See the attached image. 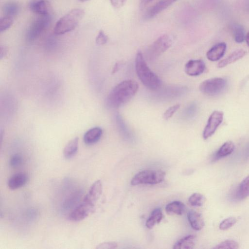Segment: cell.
Here are the masks:
<instances>
[{
  "label": "cell",
  "mask_w": 249,
  "mask_h": 249,
  "mask_svg": "<svg viewBox=\"0 0 249 249\" xmlns=\"http://www.w3.org/2000/svg\"><path fill=\"white\" fill-rule=\"evenodd\" d=\"M138 83L132 80H124L115 86L109 93L106 100L107 106L117 108L127 103L137 93Z\"/></svg>",
  "instance_id": "1"
},
{
  "label": "cell",
  "mask_w": 249,
  "mask_h": 249,
  "mask_svg": "<svg viewBox=\"0 0 249 249\" xmlns=\"http://www.w3.org/2000/svg\"><path fill=\"white\" fill-rule=\"evenodd\" d=\"M135 66L138 77L146 87L156 90L160 87V79L147 66L142 53L140 51L136 54Z\"/></svg>",
  "instance_id": "2"
},
{
  "label": "cell",
  "mask_w": 249,
  "mask_h": 249,
  "mask_svg": "<svg viewBox=\"0 0 249 249\" xmlns=\"http://www.w3.org/2000/svg\"><path fill=\"white\" fill-rule=\"evenodd\" d=\"M85 14V11L81 8L71 10L62 17L56 23L54 33L61 35L74 30L81 20Z\"/></svg>",
  "instance_id": "3"
},
{
  "label": "cell",
  "mask_w": 249,
  "mask_h": 249,
  "mask_svg": "<svg viewBox=\"0 0 249 249\" xmlns=\"http://www.w3.org/2000/svg\"><path fill=\"white\" fill-rule=\"evenodd\" d=\"M165 173L160 170H146L136 174L131 180L132 185L156 184L162 182Z\"/></svg>",
  "instance_id": "4"
},
{
  "label": "cell",
  "mask_w": 249,
  "mask_h": 249,
  "mask_svg": "<svg viewBox=\"0 0 249 249\" xmlns=\"http://www.w3.org/2000/svg\"><path fill=\"white\" fill-rule=\"evenodd\" d=\"M51 19V15L40 16L30 25L26 34L27 41L32 42L37 39L49 26Z\"/></svg>",
  "instance_id": "5"
},
{
  "label": "cell",
  "mask_w": 249,
  "mask_h": 249,
  "mask_svg": "<svg viewBox=\"0 0 249 249\" xmlns=\"http://www.w3.org/2000/svg\"><path fill=\"white\" fill-rule=\"evenodd\" d=\"M227 85V81L223 78H213L203 81L199 85V89L203 94L215 96L220 94Z\"/></svg>",
  "instance_id": "6"
},
{
  "label": "cell",
  "mask_w": 249,
  "mask_h": 249,
  "mask_svg": "<svg viewBox=\"0 0 249 249\" xmlns=\"http://www.w3.org/2000/svg\"><path fill=\"white\" fill-rule=\"evenodd\" d=\"M172 40L167 35L160 36L151 44L148 49L147 53L150 59H155L168 50L172 45Z\"/></svg>",
  "instance_id": "7"
},
{
  "label": "cell",
  "mask_w": 249,
  "mask_h": 249,
  "mask_svg": "<svg viewBox=\"0 0 249 249\" xmlns=\"http://www.w3.org/2000/svg\"><path fill=\"white\" fill-rule=\"evenodd\" d=\"M95 204L83 200L82 202L74 208L70 213L69 218L74 221H81L87 216L92 212Z\"/></svg>",
  "instance_id": "8"
},
{
  "label": "cell",
  "mask_w": 249,
  "mask_h": 249,
  "mask_svg": "<svg viewBox=\"0 0 249 249\" xmlns=\"http://www.w3.org/2000/svg\"><path fill=\"white\" fill-rule=\"evenodd\" d=\"M223 119V113L221 111H214L211 114L203 132L204 139H208L214 133L222 123Z\"/></svg>",
  "instance_id": "9"
},
{
  "label": "cell",
  "mask_w": 249,
  "mask_h": 249,
  "mask_svg": "<svg viewBox=\"0 0 249 249\" xmlns=\"http://www.w3.org/2000/svg\"><path fill=\"white\" fill-rule=\"evenodd\" d=\"M29 7L32 12L39 16L50 15L52 10L51 4L47 0H32Z\"/></svg>",
  "instance_id": "10"
},
{
  "label": "cell",
  "mask_w": 249,
  "mask_h": 249,
  "mask_svg": "<svg viewBox=\"0 0 249 249\" xmlns=\"http://www.w3.org/2000/svg\"><path fill=\"white\" fill-rule=\"evenodd\" d=\"M205 68V63L202 60H190L185 65V71L190 76H198L204 71Z\"/></svg>",
  "instance_id": "11"
},
{
  "label": "cell",
  "mask_w": 249,
  "mask_h": 249,
  "mask_svg": "<svg viewBox=\"0 0 249 249\" xmlns=\"http://www.w3.org/2000/svg\"><path fill=\"white\" fill-rule=\"evenodd\" d=\"M102 190V182L100 180H97L90 187L88 193L85 196L83 199L95 204L100 197Z\"/></svg>",
  "instance_id": "12"
},
{
  "label": "cell",
  "mask_w": 249,
  "mask_h": 249,
  "mask_svg": "<svg viewBox=\"0 0 249 249\" xmlns=\"http://www.w3.org/2000/svg\"><path fill=\"white\" fill-rule=\"evenodd\" d=\"M226 48L227 45L225 42H220L214 45L207 52V58L212 61L219 60L224 55Z\"/></svg>",
  "instance_id": "13"
},
{
  "label": "cell",
  "mask_w": 249,
  "mask_h": 249,
  "mask_svg": "<svg viewBox=\"0 0 249 249\" xmlns=\"http://www.w3.org/2000/svg\"><path fill=\"white\" fill-rule=\"evenodd\" d=\"M28 180V177L26 173H16L9 178L8 186L11 190H16L24 186Z\"/></svg>",
  "instance_id": "14"
},
{
  "label": "cell",
  "mask_w": 249,
  "mask_h": 249,
  "mask_svg": "<svg viewBox=\"0 0 249 249\" xmlns=\"http://www.w3.org/2000/svg\"><path fill=\"white\" fill-rule=\"evenodd\" d=\"M189 222L193 229L196 231L201 230L205 223L201 214L194 210H190L187 213Z\"/></svg>",
  "instance_id": "15"
},
{
  "label": "cell",
  "mask_w": 249,
  "mask_h": 249,
  "mask_svg": "<svg viewBox=\"0 0 249 249\" xmlns=\"http://www.w3.org/2000/svg\"><path fill=\"white\" fill-rule=\"evenodd\" d=\"M103 133L102 129L99 127H95L88 130L84 134L83 140L88 145H91L97 142L100 139Z\"/></svg>",
  "instance_id": "16"
},
{
  "label": "cell",
  "mask_w": 249,
  "mask_h": 249,
  "mask_svg": "<svg viewBox=\"0 0 249 249\" xmlns=\"http://www.w3.org/2000/svg\"><path fill=\"white\" fill-rule=\"evenodd\" d=\"M172 3L169 0H161L150 8H149L145 14V18L149 19L156 16L163 10L169 6Z\"/></svg>",
  "instance_id": "17"
},
{
  "label": "cell",
  "mask_w": 249,
  "mask_h": 249,
  "mask_svg": "<svg viewBox=\"0 0 249 249\" xmlns=\"http://www.w3.org/2000/svg\"><path fill=\"white\" fill-rule=\"evenodd\" d=\"M78 138L75 137L67 143L63 150L65 159H71L76 155L78 149Z\"/></svg>",
  "instance_id": "18"
},
{
  "label": "cell",
  "mask_w": 249,
  "mask_h": 249,
  "mask_svg": "<svg viewBox=\"0 0 249 249\" xmlns=\"http://www.w3.org/2000/svg\"><path fill=\"white\" fill-rule=\"evenodd\" d=\"M246 54V52L243 49L235 51L225 58L221 60L218 64V68H223L231 63L242 58Z\"/></svg>",
  "instance_id": "19"
},
{
  "label": "cell",
  "mask_w": 249,
  "mask_h": 249,
  "mask_svg": "<svg viewBox=\"0 0 249 249\" xmlns=\"http://www.w3.org/2000/svg\"><path fill=\"white\" fill-rule=\"evenodd\" d=\"M196 236L189 235L180 239L174 245V249H192L195 246Z\"/></svg>",
  "instance_id": "20"
},
{
  "label": "cell",
  "mask_w": 249,
  "mask_h": 249,
  "mask_svg": "<svg viewBox=\"0 0 249 249\" xmlns=\"http://www.w3.org/2000/svg\"><path fill=\"white\" fill-rule=\"evenodd\" d=\"M165 210L169 214L182 215L185 212L186 207L182 202L174 201L166 205Z\"/></svg>",
  "instance_id": "21"
},
{
  "label": "cell",
  "mask_w": 249,
  "mask_h": 249,
  "mask_svg": "<svg viewBox=\"0 0 249 249\" xmlns=\"http://www.w3.org/2000/svg\"><path fill=\"white\" fill-rule=\"evenodd\" d=\"M234 144L231 141L225 142L215 155L214 159L218 160L230 155L234 150Z\"/></svg>",
  "instance_id": "22"
},
{
  "label": "cell",
  "mask_w": 249,
  "mask_h": 249,
  "mask_svg": "<svg viewBox=\"0 0 249 249\" xmlns=\"http://www.w3.org/2000/svg\"><path fill=\"white\" fill-rule=\"evenodd\" d=\"M162 218V213L160 208L154 209L146 220L145 225L149 229H152L155 224L159 223Z\"/></svg>",
  "instance_id": "23"
},
{
  "label": "cell",
  "mask_w": 249,
  "mask_h": 249,
  "mask_svg": "<svg viewBox=\"0 0 249 249\" xmlns=\"http://www.w3.org/2000/svg\"><path fill=\"white\" fill-rule=\"evenodd\" d=\"M2 11L4 16L13 17L18 13L19 5L16 1H9L3 4Z\"/></svg>",
  "instance_id": "24"
},
{
  "label": "cell",
  "mask_w": 249,
  "mask_h": 249,
  "mask_svg": "<svg viewBox=\"0 0 249 249\" xmlns=\"http://www.w3.org/2000/svg\"><path fill=\"white\" fill-rule=\"evenodd\" d=\"M249 196V175L246 177L240 184L236 193L239 199H243Z\"/></svg>",
  "instance_id": "25"
},
{
  "label": "cell",
  "mask_w": 249,
  "mask_h": 249,
  "mask_svg": "<svg viewBox=\"0 0 249 249\" xmlns=\"http://www.w3.org/2000/svg\"><path fill=\"white\" fill-rule=\"evenodd\" d=\"M232 33L234 39L238 43H242L246 39L245 29L239 24H234L233 25Z\"/></svg>",
  "instance_id": "26"
},
{
  "label": "cell",
  "mask_w": 249,
  "mask_h": 249,
  "mask_svg": "<svg viewBox=\"0 0 249 249\" xmlns=\"http://www.w3.org/2000/svg\"><path fill=\"white\" fill-rule=\"evenodd\" d=\"M206 200L205 197L201 194L195 193L189 198V203L193 206L200 207L203 205Z\"/></svg>",
  "instance_id": "27"
},
{
  "label": "cell",
  "mask_w": 249,
  "mask_h": 249,
  "mask_svg": "<svg viewBox=\"0 0 249 249\" xmlns=\"http://www.w3.org/2000/svg\"><path fill=\"white\" fill-rule=\"evenodd\" d=\"M13 17L4 16L0 19V32H3L8 29L13 25Z\"/></svg>",
  "instance_id": "28"
},
{
  "label": "cell",
  "mask_w": 249,
  "mask_h": 249,
  "mask_svg": "<svg viewBox=\"0 0 249 249\" xmlns=\"http://www.w3.org/2000/svg\"><path fill=\"white\" fill-rule=\"evenodd\" d=\"M216 249H236L239 248V245L237 242L232 240H226L219 243L213 248Z\"/></svg>",
  "instance_id": "29"
},
{
  "label": "cell",
  "mask_w": 249,
  "mask_h": 249,
  "mask_svg": "<svg viewBox=\"0 0 249 249\" xmlns=\"http://www.w3.org/2000/svg\"><path fill=\"white\" fill-rule=\"evenodd\" d=\"M236 221V218L233 216L226 218L220 223L219 229L221 230H227L233 226Z\"/></svg>",
  "instance_id": "30"
},
{
  "label": "cell",
  "mask_w": 249,
  "mask_h": 249,
  "mask_svg": "<svg viewBox=\"0 0 249 249\" xmlns=\"http://www.w3.org/2000/svg\"><path fill=\"white\" fill-rule=\"evenodd\" d=\"M22 161V156L18 154H16L11 156L9 160V164L12 167L15 168L20 166Z\"/></svg>",
  "instance_id": "31"
},
{
  "label": "cell",
  "mask_w": 249,
  "mask_h": 249,
  "mask_svg": "<svg viewBox=\"0 0 249 249\" xmlns=\"http://www.w3.org/2000/svg\"><path fill=\"white\" fill-rule=\"evenodd\" d=\"M180 105L176 104L169 107L166 110L163 114V118L165 120H167L171 118L174 113L179 108Z\"/></svg>",
  "instance_id": "32"
},
{
  "label": "cell",
  "mask_w": 249,
  "mask_h": 249,
  "mask_svg": "<svg viewBox=\"0 0 249 249\" xmlns=\"http://www.w3.org/2000/svg\"><path fill=\"white\" fill-rule=\"evenodd\" d=\"M108 40V37L103 30H100L96 36L95 41L97 44L103 45Z\"/></svg>",
  "instance_id": "33"
},
{
  "label": "cell",
  "mask_w": 249,
  "mask_h": 249,
  "mask_svg": "<svg viewBox=\"0 0 249 249\" xmlns=\"http://www.w3.org/2000/svg\"><path fill=\"white\" fill-rule=\"evenodd\" d=\"M118 245L115 242H106L102 243L96 247L97 249H113L117 248Z\"/></svg>",
  "instance_id": "34"
},
{
  "label": "cell",
  "mask_w": 249,
  "mask_h": 249,
  "mask_svg": "<svg viewBox=\"0 0 249 249\" xmlns=\"http://www.w3.org/2000/svg\"><path fill=\"white\" fill-rule=\"evenodd\" d=\"M126 0H110L111 4L116 8H120L123 6Z\"/></svg>",
  "instance_id": "35"
},
{
  "label": "cell",
  "mask_w": 249,
  "mask_h": 249,
  "mask_svg": "<svg viewBox=\"0 0 249 249\" xmlns=\"http://www.w3.org/2000/svg\"><path fill=\"white\" fill-rule=\"evenodd\" d=\"M7 53V49L5 46L0 47V57L4 56Z\"/></svg>",
  "instance_id": "36"
},
{
  "label": "cell",
  "mask_w": 249,
  "mask_h": 249,
  "mask_svg": "<svg viewBox=\"0 0 249 249\" xmlns=\"http://www.w3.org/2000/svg\"><path fill=\"white\" fill-rule=\"evenodd\" d=\"M152 0H141V5L142 7H143L147 5Z\"/></svg>",
  "instance_id": "37"
},
{
  "label": "cell",
  "mask_w": 249,
  "mask_h": 249,
  "mask_svg": "<svg viewBox=\"0 0 249 249\" xmlns=\"http://www.w3.org/2000/svg\"><path fill=\"white\" fill-rule=\"evenodd\" d=\"M246 41L248 46L249 47V32L247 33L246 36Z\"/></svg>",
  "instance_id": "38"
},
{
  "label": "cell",
  "mask_w": 249,
  "mask_h": 249,
  "mask_svg": "<svg viewBox=\"0 0 249 249\" xmlns=\"http://www.w3.org/2000/svg\"><path fill=\"white\" fill-rule=\"evenodd\" d=\"M245 156L246 157H249V144L246 149V152H245Z\"/></svg>",
  "instance_id": "39"
},
{
  "label": "cell",
  "mask_w": 249,
  "mask_h": 249,
  "mask_svg": "<svg viewBox=\"0 0 249 249\" xmlns=\"http://www.w3.org/2000/svg\"><path fill=\"white\" fill-rule=\"evenodd\" d=\"M79 1H81V2H86V1H87L89 0H78Z\"/></svg>",
  "instance_id": "40"
},
{
  "label": "cell",
  "mask_w": 249,
  "mask_h": 249,
  "mask_svg": "<svg viewBox=\"0 0 249 249\" xmlns=\"http://www.w3.org/2000/svg\"><path fill=\"white\" fill-rule=\"evenodd\" d=\"M177 0H169V1L172 3L173 2H175Z\"/></svg>",
  "instance_id": "41"
},
{
  "label": "cell",
  "mask_w": 249,
  "mask_h": 249,
  "mask_svg": "<svg viewBox=\"0 0 249 249\" xmlns=\"http://www.w3.org/2000/svg\"></svg>",
  "instance_id": "42"
}]
</instances>
